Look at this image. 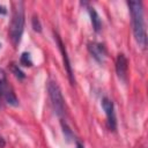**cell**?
<instances>
[{
    "label": "cell",
    "mask_w": 148,
    "mask_h": 148,
    "mask_svg": "<svg viewBox=\"0 0 148 148\" xmlns=\"http://www.w3.org/2000/svg\"><path fill=\"white\" fill-rule=\"evenodd\" d=\"M32 28L37 32H40L42 31V25H40V22H39V20H38L37 16H34L32 17Z\"/></svg>",
    "instance_id": "obj_12"
},
{
    "label": "cell",
    "mask_w": 148,
    "mask_h": 148,
    "mask_svg": "<svg viewBox=\"0 0 148 148\" xmlns=\"http://www.w3.org/2000/svg\"><path fill=\"white\" fill-rule=\"evenodd\" d=\"M54 37H56V42L59 46V50L62 54V60H64V67L65 69L67 71V75L69 77V81H71V84H74L75 83V80H74V76H73V71H72V66H71V62H69V58L67 56V51H66V47L65 45L62 44L61 42V38L59 37L58 34H54Z\"/></svg>",
    "instance_id": "obj_5"
},
{
    "label": "cell",
    "mask_w": 148,
    "mask_h": 148,
    "mask_svg": "<svg viewBox=\"0 0 148 148\" xmlns=\"http://www.w3.org/2000/svg\"><path fill=\"white\" fill-rule=\"evenodd\" d=\"M88 12H89V15H90V21H91L94 30L96 32H98L102 28V21L99 18V15L97 14V12L95 10L94 7H88Z\"/></svg>",
    "instance_id": "obj_9"
},
{
    "label": "cell",
    "mask_w": 148,
    "mask_h": 148,
    "mask_svg": "<svg viewBox=\"0 0 148 148\" xmlns=\"http://www.w3.org/2000/svg\"><path fill=\"white\" fill-rule=\"evenodd\" d=\"M127 69H128V61L125 54L119 53L116 59V72L120 80L126 81L127 77Z\"/></svg>",
    "instance_id": "obj_7"
},
{
    "label": "cell",
    "mask_w": 148,
    "mask_h": 148,
    "mask_svg": "<svg viewBox=\"0 0 148 148\" xmlns=\"http://www.w3.org/2000/svg\"><path fill=\"white\" fill-rule=\"evenodd\" d=\"M76 148H84V147L80 141H76Z\"/></svg>",
    "instance_id": "obj_14"
},
{
    "label": "cell",
    "mask_w": 148,
    "mask_h": 148,
    "mask_svg": "<svg viewBox=\"0 0 148 148\" xmlns=\"http://www.w3.org/2000/svg\"><path fill=\"white\" fill-rule=\"evenodd\" d=\"M0 14H2V15L7 14V9H6V7H3V6H1V5H0Z\"/></svg>",
    "instance_id": "obj_13"
},
{
    "label": "cell",
    "mask_w": 148,
    "mask_h": 148,
    "mask_svg": "<svg viewBox=\"0 0 148 148\" xmlns=\"http://www.w3.org/2000/svg\"><path fill=\"white\" fill-rule=\"evenodd\" d=\"M10 69H12V72H13V74L18 79V80H22V79H24L25 77V74L20 69V67H18V65H16V64H12V67H10Z\"/></svg>",
    "instance_id": "obj_11"
},
{
    "label": "cell",
    "mask_w": 148,
    "mask_h": 148,
    "mask_svg": "<svg viewBox=\"0 0 148 148\" xmlns=\"http://www.w3.org/2000/svg\"><path fill=\"white\" fill-rule=\"evenodd\" d=\"M2 98L9 105H13V106H17L18 105V99H17V97H16L13 88L8 83H6L5 87H3V89H2Z\"/></svg>",
    "instance_id": "obj_8"
},
{
    "label": "cell",
    "mask_w": 148,
    "mask_h": 148,
    "mask_svg": "<svg viewBox=\"0 0 148 148\" xmlns=\"http://www.w3.org/2000/svg\"><path fill=\"white\" fill-rule=\"evenodd\" d=\"M127 3L131 12L135 42L141 49H145L147 45V31H146V22L143 14V5L141 1H128Z\"/></svg>",
    "instance_id": "obj_1"
},
{
    "label": "cell",
    "mask_w": 148,
    "mask_h": 148,
    "mask_svg": "<svg viewBox=\"0 0 148 148\" xmlns=\"http://www.w3.org/2000/svg\"><path fill=\"white\" fill-rule=\"evenodd\" d=\"M88 50L96 61H98L99 64L104 62V60L106 58V50L103 44L97 43V42H90L88 44Z\"/></svg>",
    "instance_id": "obj_6"
},
{
    "label": "cell",
    "mask_w": 148,
    "mask_h": 148,
    "mask_svg": "<svg viewBox=\"0 0 148 148\" xmlns=\"http://www.w3.org/2000/svg\"><path fill=\"white\" fill-rule=\"evenodd\" d=\"M102 108L106 114L108 119V126L111 131H116L117 128V120H116V113H114V106L111 99L104 97L102 99Z\"/></svg>",
    "instance_id": "obj_4"
},
{
    "label": "cell",
    "mask_w": 148,
    "mask_h": 148,
    "mask_svg": "<svg viewBox=\"0 0 148 148\" xmlns=\"http://www.w3.org/2000/svg\"><path fill=\"white\" fill-rule=\"evenodd\" d=\"M0 147L2 148V147H5V141H3V139L0 136Z\"/></svg>",
    "instance_id": "obj_15"
},
{
    "label": "cell",
    "mask_w": 148,
    "mask_h": 148,
    "mask_svg": "<svg viewBox=\"0 0 148 148\" xmlns=\"http://www.w3.org/2000/svg\"><path fill=\"white\" fill-rule=\"evenodd\" d=\"M47 91H49V97L54 112L59 117H62L66 112V108H65V99L62 97L60 87L56 81H50L47 84Z\"/></svg>",
    "instance_id": "obj_3"
},
{
    "label": "cell",
    "mask_w": 148,
    "mask_h": 148,
    "mask_svg": "<svg viewBox=\"0 0 148 148\" xmlns=\"http://www.w3.org/2000/svg\"><path fill=\"white\" fill-rule=\"evenodd\" d=\"M0 46H1V45H0Z\"/></svg>",
    "instance_id": "obj_16"
},
{
    "label": "cell",
    "mask_w": 148,
    "mask_h": 148,
    "mask_svg": "<svg viewBox=\"0 0 148 148\" xmlns=\"http://www.w3.org/2000/svg\"><path fill=\"white\" fill-rule=\"evenodd\" d=\"M24 29V3L17 1L13 3V14L9 24V38L14 46H17Z\"/></svg>",
    "instance_id": "obj_2"
},
{
    "label": "cell",
    "mask_w": 148,
    "mask_h": 148,
    "mask_svg": "<svg viewBox=\"0 0 148 148\" xmlns=\"http://www.w3.org/2000/svg\"><path fill=\"white\" fill-rule=\"evenodd\" d=\"M20 62H21V65H23V66H27V67H30V66H32V60H31L30 53H28V52H23V53H22V56H21Z\"/></svg>",
    "instance_id": "obj_10"
}]
</instances>
